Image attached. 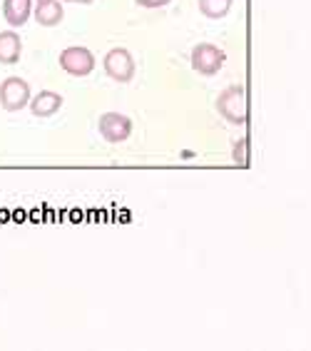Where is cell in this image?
Instances as JSON below:
<instances>
[{
	"label": "cell",
	"mask_w": 311,
	"mask_h": 351,
	"mask_svg": "<svg viewBox=\"0 0 311 351\" xmlns=\"http://www.w3.org/2000/svg\"><path fill=\"white\" fill-rule=\"evenodd\" d=\"M216 110L232 125H244L247 122V100H244L242 85H229L216 97Z\"/></svg>",
	"instance_id": "cell-1"
},
{
	"label": "cell",
	"mask_w": 311,
	"mask_h": 351,
	"mask_svg": "<svg viewBox=\"0 0 311 351\" xmlns=\"http://www.w3.org/2000/svg\"><path fill=\"white\" fill-rule=\"evenodd\" d=\"M0 105L8 112H18L25 105H30V88L23 77H5L0 85Z\"/></svg>",
	"instance_id": "cell-2"
},
{
	"label": "cell",
	"mask_w": 311,
	"mask_h": 351,
	"mask_svg": "<svg viewBox=\"0 0 311 351\" xmlns=\"http://www.w3.org/2000/svg\"><path fill=\"white\" fill-rule=\"evenodd\" d=\"M60 68L73 77H85L95 68V58L88 47H65L60 53Z\"/></svg>",
	"instance_id": "cell-3"
},
{
	"label": "cell",
	"mask_w": 311,
	"mask_h": 351,
	"mask_svg": "<svg viewBox=\"0 0 311 351\" xmlns=\"http://www.w3.org/2000/svg\"><path fill=\"white\" fill-rule=\"evenodd\" d=\"M102 65H105V73L115 82H129L135 77V60H132V55H129L125 47L110 50V53L105 55Z\"/></svg>",
	"instance_id": "cell-4"
},
{
	"label": "cell",
	"mask_w": 311,
	"mask_h": 351,
	"mask_svg": "<svg viewBox=\"0 0 311 351\" xmlns=\"http://www.w3.org/2000/svg\"><path fill=\"white\" fill-rule=\"evenodd\" d=\"M224 65V53L212 43H199L192 50V68L199 75H216Z\"/></svg>",
	"instance_id": "cell-5"
},
{
	"label": "cell",
	"mask_w": 311,
	"mask_h": 351,
	"mask_svg": "<svg viewBox=\"0 0 311 351\" xmlns=\"http://www.w3.org/2000/svg\"><path fill=\"white\" fill-rule=\"evenodd\" d=\"M100 135L108 142H125L132 135V120L127 115H120V112H105L100 117Z\"/></svg>",
	"instance_id": "cell-6"
},
{
	"label": "cell",
	"mask_w": 311,
	"mask_h": 351,
	"mask_svg": "<svg viewBox=\"0 0 311 351\" xmlns=\"http://www.w3.org/2000/svg\"><path fill=\"white\" fill-rule=\"evenodd\" d=\"M21 53H23L21 35L13 33V30L0 33V62L3 65H15V62L21 60Z\"/></svg>",
	"instance_id": "cell-7"
},
{
	"label": "cell",
	"mask_w": 311,
	"mask_h": 351,
	"mask_svg": "<svg viewBox=\"0 0 311 351\" xmlns=\"http://www.w3.org/2000/svg\"><path fill=\"white\" fill-rule=\"evenodd\" d=\"M60 108H62V97L58 93H50V90L38 93L33 97V102H30V110H33L35 117H53Z\"/></svg>",
	"instance_id": "cell-8"
},
{
	"label": "cell",
	"mask_w": 311,
	"mask_h": 351,
	"mask_svg": "<svg viewBox=\"0 0 311 351\" xmlns=\"http://www.w3.org/2000/svg\"><path fill=\"white\" fill-rule=\"evenodd\" d=\"M30 10H33V0H5L3 3V15L13 27L25 25L27 18H30Z\"/></svg>",
	"instance_id": "cell-9"
},
{
	"label": "cell",
	"mask_w": 311,
	"mask_h": 351,
	"mask_svg": "<svg viewBox=\"0 0 311 351\" xmlns=\"http://www.w3.org/2000/svg\"><path fill=\"white\" fill-rule=\"evenodd\" d=\"M35 21L42 27H55L62 21V5L58 0H38L35 5Z\"/></svg>",
	"instance_id": "cell-10"
},
{
	"label": "cell",
	"mask_w": 311,
	"mask_h": 351,
	"mask_svg": "<svg viewBox=\"0 0 311 351\" xmlns=\"http://www.w3.org/2000/svg\"><path fill=\"white\" fill-rule=\"evenodd\" d=\"M199 3V10H202L204 18H212V21H219L232 10V3L234 0H197Z\"/></svg>",
	"instance_id": "cell-11"
},
{
	"label": "cell",
	"mask_w": 311,
	"mask_h": 351,
	"mask_svg": "<svg viewBox=\"0 0 311 351\" xmlns=\"http://www.w3.org/2000/svg\"><path fill=\"white\" fill-rule=\"evenodd\" d=\"M234 162L239 167L247 165V140H237V145H234Z\"/></svg>",
	"instance_id": "cell-12"
},
{
	"label": "cell",
	"mask_w": 311,
	"mask_h": 351,
	"mask_svg": "<svg viewBox=\"0 0 311 351\" xmlns=\"http://www.w3.org/2000/svg\"><path fill=\"white\" fill-rule=\"evenodd\" d=\"M135 3L142 8H162V5H167V3H172V0H135Z\"/></svg>",
	"instance_id": "cell-13"
},
{
	"label": "cell",
	"mask_w": 311,
	"mask_h": 351,
	"mask_svg": "<svg viewBox=\"0 0 311 351\" xmlns=\"http://www.w3.org/2000/svg\"><path fill=\"white\" fill-rule=\"evenodd\" d=\"M65 3H80V5H88V3H92V0H65Z\"/></svg>",
	"instance_id": "cell-14"
}]
</instances>
